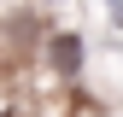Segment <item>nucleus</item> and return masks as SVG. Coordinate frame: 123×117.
I'll use <instances>...</instances> for the list:
<instances>
[{
	"label": "nucleus",
	"mask_w": 123,
	"mask_h": 117,
	"mask_svg": "<svg viewBox=\"0 0 123 117\" xmlns=\"http://www.w3.org/2000/svg\"><path fill=\"white\" fill-rule=\"evenodd\" d=\"M41 70L59 82H76L88 70V35L82 29H47L41 35Z\"/></svg>",
	"instance_id": "obj_1"
},
{
	"label": "nucleus",
	"mask_w": 123,
	"mask_h": 117,
	"mask_svg": "<svg viewBox=\"0 0 123 117\" xmlns=\"http://www.w3.org/2000/svg\"><path fill=\"white\" fill-rule=\"evenodd\" d=\"M0 117H12V105H6V99H0Z\"/></svg>",
	"instance_id": "obj_2"
}]
</instances>
